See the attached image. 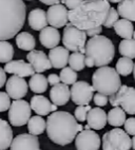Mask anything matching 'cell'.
Here are the masks:
<instances>
[{
  "instance_id": "6da1fadb",
  "label": "cell",
  "mask_w": 135,
  "mask_h": 150,
  "mask_svg": "<svg viewBox=\"0 0 135 150\" xmlns=\"http://www.w3.org/2000/svg\"><path fill=\"white\" fill-rule=\"evenodd\" d=\"M110 8L108 0H84L79 6L69 11V19L71 23L84 31L103 27Z\"/></svg>"
},
{
  "instance_id": "7a4b0ae2",
  "label": "cell",
  "mask_w": 135,
  "mask_h": 150,
  "mask_svg": "<svg viewBox=\"0 0 135 150\" xmlns=\"http://www.w3.org/2000/svg\"><path fill=\"white\" fill-rule=\"evenodd\" d=\"M84 130L77 123L75 116L65 111L53 112L46 120V134L52 142L65 146L76 139L77 134Z\"/></svg>"
},
{
  "instance_id": "3957f363",
  "label": "cell",
  "mask_w": 135,
  "mask_h": 150,
  "mask_svg": "<svg viewBox=\"0 0 135 150\" xmlns=\"http://www.w3.org/2000/svg\"><path fill=\"white\" fill-rule=\"evenodd\" d=\"M27 16L23 0H0V40H8L17 36Z\"/></svg>"
},
{
  "instance_id": "277c9868",
  "label": "cell",
  "mask_w": 135,
  "mask_h": 150,
  "mask_svg": "<svg viewBox=\"0 0 135 150\" xmlns=\"http://www.w3.org/2000/svg\"><path fill=\"white\" fill-rule=\"evenodd\" d=\"M115 56V47L110 38L103 35L91 37L86 45V66L88 68L105 67Z\"/></svg>"
},
{
  "instance_id": "5b68a950",
  "label": "cell",
  "mask_w": 135,
  "mask_h": 150,
  "mask_svg": "<svg viewBox=\"0 0 135 150\" xmlns=\"http://www.w3.org/2000/svg\"><path fill=\"white\" fill-rule=\"evenodd\" d=\"M92 86L95 91L105 95H114L118 92L122 85L120 75L112 67H100L92 75Z\"/></svg>"
},
{
  "instance_id": "8992f818",
  "label": "cell",
  "mask_w": 135,
  "mask_h": 150,
  "mask_svg": "<svg viewBox=\"0 0 135 150\" xmlns=\"http://www.w3.org/2000/svg\"><path fill=\"white\" fill-rule=\"evenodd\" d=\"M130 134L120 128L109 130L103 135V150H130L132 148V139Z\"/></svg>"
},
{
  "instance_id": "52a82bcc",
  "label": "cell",
  "mask_w": 135,
  "mask_h": 150,
  "mask_svg": "<svg viewBox=\"0 0 135 150\" xmlns=\"http://www.w3.org/2000/svg\"><path fill=\"white\" fill-rule=\"evenodd\" d=\"M86 33L84 30L78 29L73 23H69L65 27L62 35V43L69 51L79 52L81 48L86 45Z\"/></svg>"
},
{
  "instance_id": "ba28073f",
  "label": "cell",
  "mask_w": 135,
  "mask_h": 150,
  "mask_svg": "<svg viewBox=\"0 0 135 150\" xmlns=\"http://www.w3.org/2000/svg\"><path fill=\"white\" fill-rule=\"evenodd\" d=\"M32 113L31 105L23 99H16L11 105L8 110V122L14 127L25 126L29 123Z\"/></svg>"
},
{
  "instance_id": "9c48e42d",
  "label": "cell",
  "mask_w": 135,
  "mask_h": 150,
  "mask_svg": "<svg viewBox=\"0 0 135 150\" xmlns=\"http://www.w3.org/2000/svg\"><path fill=\"white\" fill-rule=\"evenodd\" d=\"M110 104L113 107H122L130 114H135V88L122 85L116 94L110 96Z\"/></svg>"
},
{
  "instance_id": "30bf717a",
  "label": "cell",
  "mask_w": 135,
  "mask_h": 150,
  "mask_svg": "<svg viewBox=\"0 0 135 150\" xmlns=\"http://www.w3.org/2000/svg\"><path fill=\"white\" fill-rule=\"evenodd\" d=\"M95 89L88 81H78L71 88V99L77 106H86L92 100Z\"/></svg>"
},
{
  "instance_id": "8fae6325",
  "label": "cell",
  "mask_w": 135,
  "mask_h": 150,
  "mask_svg": "<svg viewBox=\"0 0 135 150\" xmlns=\"http://www.w3.org/2000/svg\"><path fill=\"white\" fill-rule=\"evenodd\" d=\"M101 144L100 137L93 130H82L75 139V147L77 150H98Z\"/></svg>"
},
{
  "instance_id": "7c38bea8",
  "label": "cell",
  "mask_w": 135,
  "mask_h": 150,
  "mask_svg": "<svg viewBox=\"0 0 135 150\" xmlns=\"http://www.w3.org/2000/svg\"><path fill=\"white\" fill-rule=\"evenodd\" d=\"M46 14H48L49 24H51V27H54L56 29L65 27L68 24V21H70L68 8L65 4L58 3V4L51 6Z\"/></svg>"
},
{
  "instance_id": "4fadbf2b",
  "label": "cell",
  "mask_w": 135,
  "mask_h": 150,
  "mask_svg": "<svg viewBox=\"0 0 135 150\" xmlns=\"http://www.w3.org/2000/svg\"><path fill=\"white\" fill-rule=\"evenodd\" d=\"M27 85L23 77L13 75L8 78L6 83V92L14 100L22 99L27 94Z\"/></svg>"
},
{
  "instance_id": "5bb4252c",
  "label": "cell",
  "mask_w": 135,
  "mask_h": 150,
  "mask_svg": "<svg viewBox=\"0 0 135 150\" xmlns=\"http://www.w3.org/2000/svg\"><path fill=\"white\" fill-rule=\"evenodd\" d=\"M11 150H40L37 135L31 133H22L14 139Z\"/></svg>"
},
{
  "instance_id": "9a60e30c",
  "label": "cell",
  "mask_w": 135,
  "mask_h": 150,
  "mask_svg": "<svg viewBox=\"0 0 135 150\" xmlns=\"http://www.w3.org/2000/svg\"><path fill=\"white\" fill-rule=\"evenodd\" d=\"M27 59L37 73H42L46 70L53 68L51 60L49 58V55H46L43 51L33 50L27 55Z\"/></svg>"
},
{
  "instance_id": "2e32d148",
  "label": "cell",
  "mask_w": 135,
  "mask_h": 150,
  "mask_svg": "<svg viewBox=\"0 0 135 150\" xmlns=\"http://www.w3.org/2000/svg\"><path fill=\"white\" fill-rule=\"evenodd\" d=\"M4 70L6 73H11V74L17 75L20 77H27V76H33L35 75V69L33 68L32 64L29 62H25V60H12L8 62L4 66Z\"/></svg>"
},
{
  "instance_id": "e0dca14e",
  "label": "cell",
  "mask_w": 135,
  "mask_h": 150,
  "mask_svg": "<svg viewBox=\"0 0 135 150\" xmlns=\"http://www.w3.org/2000/svg\"><path fill=\"white\" fill-rule=\"evenodd\" d=\"M86 122L88 125L94 130H101L108 123V114L105 113V110L99 107L92 108L88 114Z\"/></svg>"
},
{
  "instance_id": "ac0fdd59",
  "label": "cell",
  "mask_w": 135,
  "mask_h": 150,
  "mask_svg": "<svg viewBox=\"0 0 135 150\" xmlns=\"http://www.w3.org/2000/svg\"><path fill=\"white\" fill-rule=\"evenodd\" d=\"M39 41L44 48L54 49L58 47L60 41V34L54 27H46L39 33Z\"/></svg>"
},
{
  "instance_id": "d6986e66",
  "label": "cell",
  "mask_w": 135,
  "mask_h": 150,
  "mask_svg": "<svg viewBox=\"0 0 135 150\" xmlns=\"http://www.w3.org/2000/svg\"><path fill=\"white\" fill-rule=\"evenodd\" d=\"M50 98L52 103L57 106H63L71 98V89L65 83H58L53 86L50 91Z\"/></svg>"
},
{
  "instance_id": "ffe728a7",
  "label": "cell",
  "mask_w": 135,
  "mask_h": 150,
  "mask_svg": "<svg viewBox=\"0 0 135 150\" xmlns=\"http://www.w3.org/2000/svg\"><path fill=\"white\" fill-rule=\"evenodd\" d=\"M49 58L52 62V66L55 69H63L69 62L70 54L69 50L65 47H56L51 49L49 52Z\"/></svg>"
},
{
  "instance_id": "44dd1931",
  "label": "cell",
  "mask_w": 135,
  "mask_h": 150,
  "mask_svg": "<svg viewBox=\"0 0 135 150\" xmlns=\"http://www.w3.org/2000/svg\"><path fill=\"white\" fill-rule=\"evenodd\" d=\"M29 24L34 31H42L44 28L48 27V14L41 8H34L30 12L27 16Z\"/></svg>"
},
{
  "instance_id": "7402d4cb",
  "label": "cell",
  "mask_w": 135,
  "mask_h": 150,
  "mask_svg": "<svg viewBox=\"0 0 135 150\" xmlns=\"http://www.w3.org/2000/svg\"><path fill=\"white\" fill-rule=\"evenodd\" d=\"M31 108L32 110H34L38 115L44 116L48 115L50 112H52V104L51 100L46 98V96L43 95H34V96L31 98Z\"/></svg>"
},
{
  "instance_id": "603a6c76",
  "label": "cell",
  "mask_w": 135,
  "mask_h": 150,
  "mask_svg": "<svg viewBox=\"0 0 135 150\" xmlns=\"http://www.w3.org/2000/svg\"><path fill=\"white\" fill-rule=\"evenodd\" d=\"M0 150H6L8 147H11L12 143L14 141L13 130L8 123L4 120H0Z\"/></svg>"
},
{
  "instance_id": "cb8c5ba5",
  "label": "cell",
  "mask_w": 135,
  "mask_h": 150,
  "mask_svg": "<svg viewBox=\"0 0 135 150\" xmlns=\"http://www.w3.org/2000/svg\"><path fill=\"white\" fill-rule=\"evenodd\" d=\"M114 31L119 37L124 38V39H131L133 38V34H134V28H133L132 22L124 18L119 19L115 23Z\"/></svg>"
},
{
  "instance_id": "d4e9b609",
  "label": "cell",
  "mask_w": 135,
  "mask_h": 150,
  "mask_svg": "<svg viewBox=\"0 0 135 150\" xmlns=\"http://www.w3.org/2000/svg\"><path fill=\"white\" fill-rule=\"evenodd\" d=\"M16 45L20 50L31 52L36 47L35 37L29 32L18 33V35L16 36Z\"/></svg>"
},
{
  "instance_id": "484cf974",
  "label": "cell",
  "mask_w": 135,
  "mask_h": 150,
  "mask_svg": "<svg viewBox=\"0 0 135 150\" xmlns=\"http://www.w3.org/2000/svg\"><path fill=\"white\" fill-rule=\"evenodd\" d=\"M126 111L122 107H114L111 109L108 113V123L111 126L119 128L120 126H124L127 118H126Z\"/></svg>"
},
{
  "instance_id": "4316f807",
  "label": "cell",
  "mask_w": 135,
  "mask_h": 150,
  "mask_svg": "<svg viewBox=\"0 0 135 150\" xmlns=\"http://www.w3.org/2000/svg\"><path fill=\"white\" fill-rule=\"evenodd\" d=\"M48 85H49L48 78L41 73H37V74L31 76L30 81H29V86H30L31 90L36 94H41L46 92L48 89Z\"/></svg>"
},
{
  "instance_id": "83f0119b",
  "label": "cell",
  "mask_w": 135,
  "mask_h": 150,
  "mask_svg": "<svg viewBox=\"0 0 135 150\" xmlns=\"http://www.w3.org/2000/svg\"><path fill=\"white\" fill-rule=\"evenodd\" d=\"M117 12L124 19L135 21V0H122L118 3Z\"/></svg>"
},
{
  "instance_id": "f1b7e54d",
  "label": "cell",
  "mask_w": 135,
  "mask_h": 150,
  "mask_svg": "<svg viewBox=\"0 0 135 150\" xmlns=\"http://www.w3.org/2000/svg\"><path fill=\"white\" fill-rule=\"evenodd\" d=\"M27 129H29V133L34 135H40L46 129V122L40 115L32 116L27 123Z\"/></svg>"
},
{
  "instance_id": "f546056e",
  "label": "cell",
  "mask_w": 135,
  "mask_h": 150,
  "mask_svg": "<svg viewBox=\"0 0 135 150\" xmlns=\"http://www.w3.org/2000/svg\"><path fill=\"white\" fill-rule=\"evenodd\" d=\"M134 62H133L132 58H129V57H124L119 58L116 62V66H115V69L119 73V75L122 76H128L131 73L134 71Z\"/></svg>"
},
{
  "instance_id": "4dcf8cb0",
  "label": "cell",
  "mask_w": 135,
  "mask_h": 150,
  "mask_svg": "<svg viewBox=\"0 0 135 150\" xmlns=\"http://www.w3.org/2000/svg\"><path fill=\"white\" fill-rule=\"evenodd\" d=\"M69 66L75 71H81L84 70L86 66V54H82L80 52H73L70 55L69 59Z\"/></svg>"
},
{
  "instance_id": "1f68e13d",
  "label": "cell",
  "mask_w": 135,
  "mask_h": 150,
  "mask_svg": "<svg viewBox=\"0 0 135 150\" xmlns=\"http://www.w3.org/2000/svg\"><path fill=\"white\" fill-rule=\"evenodd\" d=\"M119 53L124 57L135 58V39H124L119 43Z\"/></svg>"
},
{
  "instance_id": "d6a6232c",
  "label": "cell",
  "mask_w": 135,
  "mask_h": 150,
  "mask_svg": "<svg viewBox=\"0 0 135 150\" xmlns=\"http://www.w3.org/2000/svg\"><path fill=\"white\" fill-rule=\"evenodd\" d=\"M14 56V48L11 43L6 40L0 41V62L8 64L12 62Z\"/></svg>"
},
{
  "instance_id": "836d02e7",
  "label": "cell",
  "mask_w": 135,
  "mask_h": 150,
  "mask_svg": "<svg viewBox=\"0 0 135 150\" xmlns=\"http://www.w3.org/2000/svg\"><path fill=\"white\" fill-rule=\"evenodd\" d=\"M60 79H61L62 83L65 85H74L77 81V71L72 69L71 67H65L61 70V72L59 74Z\"/></svg>"
},
{
  "instance_id": "e575fe53",
  "label": "cell",
  "mask_w": 135,
  "mask_h": 150,
  "mask_svg": "<svg viewBox=\"0 0 135 150\" xmlns=\"http://www.w3.org/2000/svg\"><path fill=\"white\" fill-rule=\"evenodd\" d=\"M119 14L117 12V10H115L114 8L111 6L110 10H109L108 16H107V19H105V23H103V27L107 28V29H110V28H114L115 23L118 21L119 19Z\"/></svg>"
},
{
  "instance_id": "d590c367",
  "label": "cell",
  "mask_w": 135,
  "mask_h": 150,
  "mask_svg": "<svg viewBox=\"0 0 135 150\" xmlns=\"http://www.w3.org/2000/svg\"><path fill=\"white\" fill-rule=\"evenodd\" d=\"M92 109V107L90 105H86V106H77L74 112V116L78 122H84L88 118V114H89L90 110Z\"/></svg>"
},
{
  "instance_id": "8d00e7d4",
  "label": "cell",
  "mask_w": 135,
  "mask_h": 150,
  "mask_svg": "<svg viewBox=\"0 0 135 150\" xmlns=\"http://www.w3.org/2000/svg\"><path fill=\"white\" fill-rule=\"evenodd\" d=\"M11 97L6 92H0V111L4 112L11 108Z\"/></svg>"
},
{
  "instance_id": "74e56055",
  "label": "cell",
  "mask_w": 135,
  "mask_h": 150,
  "mask_svg": "<svg viewBox=\"0 0 135 150\" xmlns=\"http://www.w3.org/2000/svg\"><path fill=\"white\" fill-rule=\"evenodd\" d=\"M94 99V103L96 106L98 107H105L108 105L109 102V98H108V95H105V94H101V93H96L93 97Z\"/></svg>"
},
{
  "instance_id": "f35d334b",
  "label": "cell",
  "mask_w": 135,
  "mask_h": 150,
  "mask_svg": "<svg viewBox=\"0 0 135 150\" xmlns=\"http://www.w3.org/2000/svg\"><path fill=\"white\" fill-rule=\"evenodd\" d=\"M124 130L128 134L130 135H135V117H129L127 118V121L124 125Z\"/></svg>"
},
{
  "instance_id": "ab89813d",
  "label": "cell",
  "mask_w": 135,
  "mask_h": 150,
  "mask_svg": "<svg viewBox=\"0 0 135 150\" xmlns=\"http://www.w3.org/2000/svg\"><path fill=\"white\" fill-rule=\"evenodd\" d=\"M84 0H61L62 4H65L69 10H74L79 6Z\"/></svg>"
},
{
  "instance_id": "60d3db41",
  "label": "cell",
  "mask_w": 135,
  "mask_h": 150,
  "mask_svg": "<svg viewBox=\"0 0 135 150\" xmlns=\"http://www.w3.org/2000/svg\"><path fill=\"white\" fill-rule=\"evenodd\" d=\"M48 81H49V85L51 86H56L58 83H60L61 79H60V76L59 75L55 74V73H52L48 76Z\"/></svg>"
},
{
  "instance_id": "b9f144b4",
  "label": "cell",
  "mask_w": 135,
  "mask_h": 150,
  "mask_svg": "<svg viewBox=\"0 0 135 150\" xmlns=\"http://www.w3.org/2000/svg\"><path fill=\"white\" fill-rule=\"evenodd\" d=\"M86 33L89 37H95V36H98L103 33V27H97L94 29L88 30V31H86Z\"/></svg>"
},
{
  "instance_id": "7bdbcfd3",
  "label": "cell",
  "mask_w": 135,
  "mask_h": 150,
  "mask_svg": "<svg viewBox=\"0 0 135 150\" xmlns=\"http://www.w3.org/2000/svg\"><path fill=\"white\" fill-rule=\"evenodd\" d=\"M6 81H8V79H6V70H4V68H1V69H0V88H2L3 86H6Z\"/></svg>"
},
{
  "instance_id": "ee69618b",
  "label": "cell",
  "mask_w": 135,
  "mask_h": 150,
  "mask_svg": "<svg viewBox=\"0 0 135 150\" xmlns=\"http://www.w3.org/2000/svg\"><path fill=\"white\" fill-rule=\"evenodd\" d=\"M40 2H42L43 4H46V6H54V4H58V3L61 1V0H39Z\"/></svg>"
},
{
  "instance_id": "f6af8a7d",
  "label": "cell",
  "mask_w": 135,
  "mask_h": 150,
  "mask_svg": "<svg viewBox=\"0 0 135 150\" xmlns=\"http://www.w3.org/2000/svg\"><path fill=\"white\" fill-rule=\"evenodd\" d=\"M57 105H55V104H52V112H56V110H57Z\"/></svg>"
},
{
  "instance_id": "bcb514c9",
  "label": "cell",
  "mask_w": 135,
  "mask_h": 150,
  "mask_svg": "<svg viewBox=\"0 0 135 150\" xmlns=\"http://www.w3.org/2000/svg\"><path fill=\"white\" fill-rule=\"evenodd\" d=\"M109 2H112V3H120L122 0H108Z\"/></svg>"
},
{
  "instance_id": "7dc6e473",
  "label": "cell",
  "mask_w": 135,
  "mask_h": 150,
  "mask_svg": "<svg viewBox=\"0 0 135 150\" xmlns=\"http://www.w3.org/2000/svg\"><path fill=\"white\" fill-rule=\"evenodd\" d=\"M132 148L133 150H135V135L132 137Z\"/></svg>"
},
{
  "instance_id": "c3c4849f",
  "label": "cell",
  "mask_w": 135,
  "mask_h": 150,
  "mask_svg": "<svg viewBox=\"0 0 135 150\" xmlns=\"http://www.w3.org/2000/svg\"><path fill=\"white\" fill-rule=\"evenodd\" d=\"M133 74H134V79H135V64H134V71H133Z\"/></svg>"
},
{
  "instance_id": "681fc988",
  "label": "cell",
  "mask_w": 135,
  "mask_h": 150,
  "mask_svg": "<svg viewBox=\"0 0 135 150\" xmlns=\"http://www.w3.org/2000/svg\"><path fill=\"white\" fill-rule=\"evenodd\" d=\"M133 39H135V31H134V34H133Z\"/></svg>"
},
{
  "instance_id": "f907efd6",
  "label": "cell",
  "mask_w": 135,
  "mask_h": 150,
  "mask_svg": "<svg viewBox=\"0 0 135 150\" xmlns=\"http://www.w3.org/2000/svg\"><path fill=\"white\" fill-rule=\"evenodd\" d=\"M88 1H94V0H88Z\"/></svg>"
},
{
  "instance_id": "816d5d0a",
  "label": "cell",
  "mask_w": 135,
  "mask_h": 150,
  "mask_svg": "<svg viewBox=\"0 0 135 150\" xmlns=\"http://www.w3.org/2000/svg\"><path fill=\"white\" fill-rule=\"evenodd\" d=\"M29 1H30V0H29Z\"/></svg>"
}]
</instances>
